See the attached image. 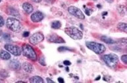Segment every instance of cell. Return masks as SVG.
Returning a JSON list of instances; mask_svg holds the SVG:
<instances>
[{
  "mask_svg": "<svg viewBox=\"0 0 127 83\" xmlns=\"http://www.w3.org/2000/svg\"><path fill=\"white\" fill-rule=\"evenodd\" d=\"M48 41L51 42V43H64L65 42L63 38L61 37L60 36L57 35V34L55 33L49 35L48 36Z\"/></svg>",
  "mask_w": 127,
  "mask_h": 83,
  "instance_id": "cell-9",
  "label": "cell"
},
{
  "mask_svg": "<svg viewBox=\"0 0 127 83\" xmlns=\"http://www.w3.org/2000/svg\"><path fill=\"white\" fill-rule=\"evenodd\" d=\"M9 67L12 70L17 71V70H19L21 68V63L17 60H13L9 64Z\"/></svg>",
  "mask_w": 127,
  "mask_h": 83,
  "instance_id": "cell-11",
  "label": "cell"
},
{
  "mask_svg": "<svg viewBox=\"0 0 127 83\" xmlns=\"http://www.w3.org/2000/svg\"><path fill=\"white\" fill-rule=\"evenodd\" d=\"M117 28L119 30L124 32L127 33V24L126 23L124 22H120L117 25Z\"/></svg>",
  "mask_w": 127,
  "mask_h": 83,
  "instance_id": "cell-16",
  "label": "cell"
},
{
  "mask_svg": "<svg viewBox=\"0 0 127 83\" xmlns=\"http://www.w3.org/2000/svg\"><path fill=\"white\" fill-rule=\"evenodd\" d=\"M23 69L25 70V71L27 72V73H32L34 71V67H33V66H32L30 63L28 62H25L23 64Z\"/></svg>",
  "mask_w": 127,
  "mask_h": 83,
  "instance_id": "cell-13",
  "label": "cell"
},
{
  "mask_svg": "<svg viewBox=\"0 0 127 83\" xmlns=\"http://www.w3.org/2000/svg\"><path fill=\"white\" fill-rule=\"evenodd\" d=\"M61 23L59 21H54L51 23V28L53 29H59L61 28Z\"/></svg>",
  "mask_w": 127,
  "mask_h": 83,
  "instance_id": "cell-19",
  "label": "cell"
},
{
  "mask_svg": "<svg viewBox=\"0 0 127 83\" xmlns=\"http://www.w3.org/2000/svg\"><path fill=\"white\" fill-rule=\"evenodd\" d=\"M23 54L27 58L30 59L32 61H36L37 60V55L34 49L28 44H25L22 47Z\"/></svg>",
  "mask_w": 127,
  "mask_h": 83,
  "instance_id": "cell-4",
  "label": "cell"
},
{
  "mask_svg": "<svg viewBox=\"0 0 127 83\" xmlns=\"http://www.w3.org/2000/svg\"><path fill=\"white\" fill-rule=\"evenodd\" d=\"M63 64H64V65H65V66H70V65L71 64V63L68 60L64 61V62H63Z\"/></svg>",
  "mask_w": 127,
  "mask_h": 83,
  "instance_id": "cell-26",
  "label": "cell"
},
{
  "mask_svg": "<svg viewBox=\"0 0 127 83\" xmlns=\"http://www.w3.org/2000/svg\"><path fill=\"white\" fill-rule=\"evenodd\" d=\"M8 11H9V14L10 15L14 16V17H20L18 11H17V10L15 9H13V8H12V7L9 8Z\"/></svg>",
  "mask_w": 127,
  "mask_h": 83,
  "instance_id": "cell-18",
  "label": "cell"
},
{
  "mask_svg": "<svg viewBox=\"0 0 127 83\" xmlns=\"http://www.w3.org/2000/svg\"><path fill=\"white\" fill-rule=\"evenodd\" d=\"M68 13L72 15V16L76 17L79 19H83L85 18V16L83 14V13L82 12V11L80 9H79L78 8L76 7H74V6H70L68 8Z\"/></svg>",
  "mask_w": 127,
  "mask_h": 83,
  "instance_id": "cell-7",
  "label": "cell"
},
{
  "mask_svg": "<svg viewBox=\"0 0 127 83\" xmlns=\"http://www.w3.org/2000/svg\"><path fill=\"white\" fill-rule=\"evenodd\" d=\"M89 9H86V15H90V13H89Z\"/></svg>",
  "mask_w": 127,
  "mask_h": 83,
  "instance_id": "cell-32",
  "label": "cell"
},
{
  "mask_svg": "<svg viewBox=\"0 0 127 83\" xmlns=\"http://www.w3.org/2000/svg\"><path fill=\"white\" fill-rule=\"evenodd\" d=\"M58 81H59V83H64V80H63L61 77H60V78H59V79H58Z\"/></svg>",
  "mask_w": 127,
  "mask_h": 83,
  "instance_id": "cell-29",
  "label": "cell"
},
{
  "mask_svg": "<svg viewBox=\"0 0 127 83\" xmlns=\"http://www.w3.org/2000/svg\"><path fill=\"white\" fill-rule=\"evenodd\" d=\"M0 58L3 60H7L11 58V54L7 51L2 50L0 51Z\"/></svg>",
  "mask_w": 127,
  "mask_h": 83,
  "instance_id": "cell-14",
  "label": "cell"
},
{
  "mask_svg": "<svg viewBox=\"0 0 127 83\" xmlns=\"http://www.w3.org/2000/svg\"><path fill=\"white\" fill-rule=\"evenodd\" d=\"M44 39V35L40 32L35 33L31 36L30 39H29V41L31 44L34 45H36L38 43H40L42 41H43Z\"/></svg>",
  "mask_w": 127,
  "mask_h": 83,
  "instance_id": "cell-8",
  "label": "cell"
},
{
  "mask_svg": "<svg viewBox=\"0 0 127 83\" xmlns=\"http://www.w3.org/2000/svg\"><path fill=\"white\" fill-rule=\"evenodd\" d=\"M103 61L107 66L111 68H115L117 67L119 63V58L115 54H109L104 55L103 57Z\"/></svg>",
  "mask_w": 127,
  "mask_h": 83,
  "instance_id": "cell-5",
  "label": "cell"
},
{
  "mask_svg": "<svg viewBox=\"0 0 127 83\" xmlns=\"http://www.w3.org/2000/svg\"><path fill=\"white\" fill-rule=\"evenodd\" d=\"M29 35V32H24V33H23V36H24L25 37H28Z\"/></svg>",
  "mask_w": 127,
  "mask_h": 83,
  "instance_id": "cell-28",
  "label": "cell"
},
{
  "mask_svg": "<svg viewBox=\"0 0 127 83\" xmlns=\"http://www.w3.org/2000/svg\"><path fill=\"white\" fill-rule=\"evenodd\" d=\"M3 39H5L6 41H9L11 38H10V35L7 33H4L3 34Z\"/></svg>",
  "mask_w": 127,
  "mask_h": 83,
  "instance_id": "cell-22",
  "label": "cell"
},
{
  "mask_svg": "<svg viewBox=\"0 0 127 83\" xmlns=\"http://www.w3.org/2000/svg\"><path fill=\"white\" fill-rule=\"evenodd\" d=\"M6 26L8 29L13 32H19L22 29V24L18 19L13 17H9L6 20Z\"/></svg>",
  "mask_w": 127,
  "mask_h": 83,
  "instance_id": "cell-1",
  "label": "cell"
},
{
  "mask_svg": "<svg viewBox=\"0 0 127 83\" xmlns=\"http://www.w3.org/2000/svg\"><path fill=\"white\" fill-rule=\"evenodd\" d=\"M86 45L90 50H91L96 54H100L106 50V47L103 44L95 43V42L89 41L86 43Z\"/></svg>",
  "mask_w": 127,
  "mask_h": 83,
  "instance_id": "cell-3",
  "label": "cell"
},
{
  "mask_svg": "<svg viewBox=\"0 0 127 83\" xmlns=\"http://www.w3.org/2000/svg\"><path fill=\"white\" fill-rule=\"evenodd\" d=\"M100 39L107 44H113L115 43V41L112 39L111 38L107 37V36H102V37H101Z\"/></svg>",
  "mask_w": 127,
  "mask_h": 83,
  "instance_id": "cell-17",
  "label": "cell"
},
{
  "mask_svg": "<svg viewBox=\"0 0 127 83\" xmlns=\"http://www.w3.org/2000/svg\"><path fill=\"white\" fill-rule=\"evenodd\" d=\"M118 11L122 16H125L126 14V7L124 5H119L118 7Z\"/></svg>",
  "mask_w": 127,
  "mask_h": 83,
  "instance_id": "cell-20",
  "label": "cell"
},
{
  "mask_svg": "<svg viewBox=\"0 0 127 83\" xmlns=\"http://www.w3.org/2000/svg\"><path fill=\"white\" fill-rule=\"evenodd\" d=\"M31 20L33 22H39L40 21H42L44 18V15L42 12L37 11L35 12L31 15Z\"/></svg>",
  "mask_w": 127,
  "mask_h": 83,
  "instance_id": "cell-10",
  "label": "cell"
},
{
  "mask_svg": "<svg viewBox=\"0 0 127 83\" xmlns=\"http://www.w3.org/2000/svg\"><path fill=\"white\" fill-rule=\"evenodd\" d=\"M39 62L41 65L42 66H46V62H45V60H44V57H42V58H40V60H39Z\"/></svg>",
  "mask_w": 127,
  "mask_h": 83,
  "instance_id": "cell-24",
  "label": "cell"
},
{
  "mask_svg": "<svg viewBox=\"0 0 127 83\" xmlns=\"http://www.w3.org/2000/svg\"><path fill=\"white\" fill-rule=\"evenodd\" d=\"M3 39V33H2L1 31L0 30V42Z\"/></svg>",
  "mask_w": 127,
  "mask_h": 83,
  "instance_id": "cell-27",
  "label": "cell"
},
{
  "mask_svg": "<svg viewBox=\"0 0 127 83\" xmlns=\"http://www.w3.org/2000/svg\"><path fill=\"white\" fill-rule=\"evenodd\" d=\"M1 0H0V3H1Z\"/></svg>",
  "mask_w": 127,
  "mask_h": 83,
  "instance_id": "cell-34",
  "label": "cell"
},
{
  "mask_svg": "<svg viewBox=\"0 0 127 83\" xmlns=\"http://www.w3.org/2000/svg\"><path fill=\"white\" fill-rule=\"evenodd\" d=\"M30 82L31 83H44V81L39 76H34L30 79Z\"/></svg>",
  "mask_w": 127,
  "mask_h": 83,
  "instance_id": "cell-15",
  "label": "cell"
},
{
  "mask_svg": "<svg viewBox=\"0 0 127 83\" xmlns=\"http://www.w3.org/2000/svg\"><path fill=\"white\" fill-rule=\"evenodd\" d=\"M46 81H47V82H48V83H54V81H52V80H51V79H46Z\"/></svg>",
  "mask_w": 127,
  "mask_h": 83,
  "instance_id": "cell-30",
  "label": "cell"
},
{
  "mask_svg": "<svg viewBox=\"0 0 127 83\" xmlns=\"http://www.w3.org/2000/svg\"><path fill=\"white\" fill-rule=\"evenodd\" d=\"M64 32L70 38L74 40L81 39L83 37V33L81 31L75 27H68L64 29Z\"/></svg>",
  "mask_w": 127,
  "mask_h": 83,
  "instance_id": "cell-2",
  "label": "cell"
},
{
  "mask_svg": "<svg viewBox=\"0 0 127 83\" xmlns=\"http://www.w3.org/2000/svg\"><path fill=\"white\" fill-rule=\"evenodd\" d=\"M23 9L27 14L31 13H32V11H33V10H34L32 5H31V3H27V2L23 3Z\"/></svg>",
  "mask_w": 127,
  "mask_h": 83,
  "instance_id": "cell-12",
  "label": "cell"
},
{
  "mask_svg": "<svg viewBox=\"0 0 127 83\" xmlns=\"http://www.w3.org/2000/svg\"><path fill=\"white\" fill-rule=\"evenodd\" d=\"M58 50L60 51V52H63V51H65V50H71L72 51V49H68L67 47H59L58 49Z\"/></svg>",
  "mask_w": 127,
  "mask_h": 83,
  "instance_id": "cell-21",
  "label": "cell"
},
{
  "mask_svg": "<svg viewBox=\"0 0 127 83\" xmlns=\"http://www.w3.org/2000/svg\"><path fill=\"white\" fill-rule=\"evenodd\" d=\"M4 24H5V21H4L3 18L1 16H0V27L3 26Z\"/></svg>",
  "mask_w": 127,
  "mask_h": 83,
  "instance_id": "cell-25",
  "label": "cell"
},
{
  "mask_svg": "<svg viewBox=\"0 0 127 83\" xmlns=\"http://www.w3.org/2000/svg\"><path fill=\"white\" fill-rule=\"evenodd\" d=\"M42 1V0H32V1H34V3H40Z\"/></svg>",
  "mask_w": 127,
  "mask_h": 83,
  "instance_id": "cell-31",
  "label": "cell"
},
{
  "mask_svg": "<svg viewBox=\"0 0 127 83\" xmlns=\"http://www.w3.org/2000/svg\"><path fill=\"white\" fill-rule=\"evenodd\" d=\"M107 2H108V3H113V2L114 0H105Z\"/></svg>",
  "mask_w": 127,
  "mask_h": 83,
  "instance_id": "cell-33",
  "label": "cell"
},
{
  "mask_svg": "<svg viewBox=\"0 0 127 83\" xmlns=\"http://www.w3.org/2000/svg\"><path fill=\"white\" fill-rule=\"evenodd\" d=\"M121 60L123 61V62H124L125 64H127V56L126 54L123 55L121 57Z\"/></svg>",
  "mask_w": 127,
  "mask_h": 83,
  "instance_id": "cell-23",
  "label": "cell"
},
{
  "mask_svg": "<svg viewBox=\"0 0 127 83\" xmlns=\"http://www.w3.org/2000/svg\"><path fill=\"white\" fill-rule=\"evenodd\" d=\"M4 47L6 50L9 52L11 54L14 55L15 56H19L22 53V50L21 49V48L17 45H14L12 44H6Z\"/></svg>",
  "mask_w": 127,
  "mask_h": 83,
  "instance_id": "cell-6",
  "label": "cell"
}]
</instances>
